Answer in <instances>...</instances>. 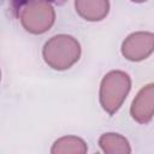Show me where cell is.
I'll return each mask as SVG.
<instances>
[{
    "mask_svg": "<svg viewBox=\"0 0 154 154\" xmlns=\"http://www.w3.org/2000/svg\"><path fill=\"white\" fill-rule=\"evenodd\" d=\"M46 64L54 70H66L76 64L81 57L79 42L65 34L55 35L49 38L42 49Z\"/></svg>",
    "mask_w": 154,
    "mask_h": 154,
    "instance_id": "1",
    "label": "cell"
},
{
    "mask_svg": "<svg viewBox=\"0 0 154 154\" xmlns=\"http://www.w3.org/2000/svg\"><path fill=\"white\" fill-rule=\"evenodd\" d=\"M131 88L130 76L119 70L105 75L100 84V103L108 113H116L123 105Z\"/></svg>",
    "mask_w": 154,
    "mask_h": 154,
    "instance_id": "2",
    "label": "cell"
},
{
    "mask_svg": "<svg viewBox=\"0 0 154 154\" xmlns=\"http://www.w3.org/2000/svg\"><path fill=\"white\" fill-rule=\"evenodd\" d=\"M54 20V8L47 0H29L20 10V23L31 34L46 32Z\"/></svg>",
    "mask_w": 154,
    "mask_h": 154,
    "instance_id": "3",
    "label": "cell"
},
{
    "mask_svg": "<svg viewBox=\"0 0 154 154\" xmlns=\"http://www.w3.org/2000/svg\"><path fill=\"white\" fill-rule=\"evenodd\" d=\"M154 52V32L138 31L129 35L122 45V54L130 61H141Z\"/></svg>",
    "mask_w": 154,
    "mask_h": 154,
    "instance_id": "4",
    "label": "cell"
},
{
    "mask_svg": "<svg viewBox=\"0 0 154 154\" xmlns=\"http://www.w3.org/2000/svg\"><path fill=\"white\" fill-rule=\"evenodd\" d=\"M131 117L141 124H146L154 117V83L143 87L135 96L131 108Z\"/></svg>",
    "mask_w": 154,
    "mask_h": 154,
    "instance_id": "5",
    "label": "cell"
},
{
    "mask_svg": "<svg viewBox=\"0 0 154 154\" xmlns=\"http://www.w3.org/2000/svg\"><path fill=\"white\" fill-rule=\"evenodd\" d=\"M76 12L85 20H102L109 11L108 0H75Z\"/></svg>",
    "mask_w": 154,
    "mask_h": 154,
    "instance_id": "6",
    "label": "cell"
},
{
    "mask_svg": "<svg viewBox=\"0 0 154 154\" xmlns=\"http://www.w3.org/2000/svg\"><path fill=\"white\" fill-rule=\"evenodd\" d=\"M99 144L102 152L108 154H128L131 152L129 141L124 136L114 132L103 134L99 140Z\"/></svg>",
    "mask_w": 154,
    "mask_h": 154,
    "instance_id": "7",
    "label": "cell"
},
{
    "mask_svg": "<svg viewBox=\"0 0 154 154\" xmlns=\"http://www.w3.org/2000/svg\"><path fill=\"white\" fill-rule=\"evenodd\" d=\"M87 150L85 142L76 136H65L57 140L51 149L53 154H84Z\"/></svg>",
    "mask_w": 154,
    "mask_h": 154,
    "instance_id": "8",
    "label": "cell"
},
{
    "mask_svg": "<svg viewBox=\"0 0 154 154\" xmlns=\"http://www.w3.org/2000/svg\"><path fill=\"white\" fill-rule=\"evenodd\" d=\"M134 2H143V1H147V0H131Z\"/></svg>",
    "mask_w": 154,
    "mask_h": 154,
    "instance_id": "9",
    "label": "cell"
}]
</instances>
